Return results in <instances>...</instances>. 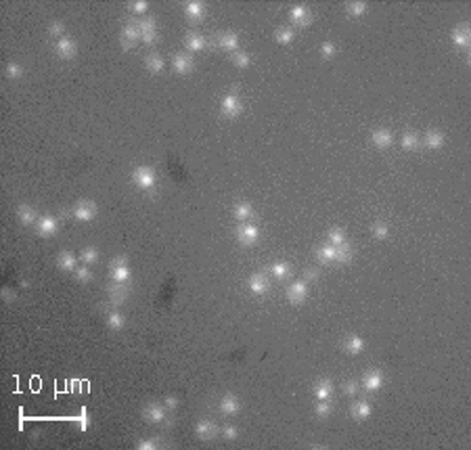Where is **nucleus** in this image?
<instances>
[{
  "label": "nucleus",
  "mask_w": 471,
  "mask_h": 450,
  "mask_svg": "<svg viewBox=\"0 0 471 450\" xmlns=\"http://www.w3.org/2000/svg\"><path fill=\"white\" fill-rule=\"evenodd\" d=\"M289 17H291V21L297 23V25H310V21H312V15H310V11L306 6H291V11H289Z\"/></svg>",
  "instance_id": "nucleus-16"
},
{
  "label": "nucleus",
  "mask_w": 471,
  "mask_h": 450,
  "mask_svg": "<svg viewBox=\"0 0 471 450\" xmlns=\"http://www.w3.org/2000/svg\"><path fill=\"white\" fill-rule=\"evenodd\" d=\"M222 436H224L226 440H237L239 432H237L235 425H224V427H222Z\"/></svg>",
  "instance_id": "nucleus-47"
},
{
  "label": "nucleus",
  "mask_w": 471,
  "mask_h": 450,
  "mask_svg": "<svg viewBox=\"0 0 471 450\" xmlns=\"http://www.w3.org/2000/svg\"><path fill=\"white\" fill-rule=\"evenodd\" d=\"M136 40H140V29H138V21H130L124 25L122 29V46L126 48H132L136 44Z\"/></svg>",
  "instance_id": "nucleus-7"
},
{
  "label": "nucleus",
  "mask_w": 471,
  "mask_h": 450,
  "mask_svg": "<svg viewBox=\"0 0 471 450\" xmlns=\"http://www.w3.org/2000/svg\"><path fill=\"white\" fill-rule=\"evenodd\" d=\"M38 233L42 235V237H53L57 235L59 231V220L57 218H51V216H44V218H40L38 220Z\"/></svg>",
  "instance_id": "nucleus-13"
},
{
  "label": "nucleus",
  "mask_w": 471,
  "mask_h": 450,
  "mask_svg": "<svg viewBox=\"0 0 471 450\" xmlns=\"http://www.w3.org/2000/svg\"><path fill=\"white\" fill-rule=\"evenodd\" d=\"M143 415H145V419L149 423H162L166 419V408H162L159 404H147Z\"/></svg>",
  "instance_id": "nucleus-17"
},
{
  "label": "nucleus",
  "mask_w": 471,
  "mask_h": 450,
  "mask_svg": "<svg viewBox=\"0 0 471 450\" xmlns=\"http://www.w3.org/2000/svg\"><path fill=\"white\" fill-rule=\"evenodd\" d=\"M218 425L214 421H207V419H203V421H199L197 427H195V434L199 440H203V442H209V440H214L218 436Z\"/></svg>",
  "instance_id": "nucleus-10"
},
{
  "label": "nucleus",
  "mask_w": 471,
  "mask_h": 450,
  "mask_svg": "<svg viewBox=\"0 0 471 450\" xmlns=\"http://www.w3.org/2000/svg\"><path fill=\"white\" fill-rule=\"evenodd\" d=\"M373 235H375L377 239H387V237H389V226H387V222H383V220L375 222V224H373Z\"/></svg>",
  "instance_id": "nucleus-40"
},
{
  "label": "nucleus",
  "mask_w": 471,
  "mask_h": 450,
  "mask_svg": "<svg viewBox=\"0 0 471 450\" xmlns=\"http://www.w3.org/2000/svg\"><path fill=\"white\" fill-rule=\"evenodd\" d=\"M344 348H346V352H350V354H360L365 350V342H363V337H358V335H350L346 339Z\"/></svg>",
  "instance_id": "nucleus-29"
},
{
  "label": "nucleus",
  "mask_w": 471,
  "mask_h": 450,
  "mask_svg": "<svg viewBox=\"0 0 471 450\" xmlns=\"http://www.w3.org/2000/svg\"><path fill=\"white\" fill-rule=\"evenodd\" d=\"M316 258H318V262H323V264H329V262H335V245H323L316 252Z\"/></svg>",
  "instance_id": "nucleus-31"
},
{
  "label": "nucleus",
  "mask_w": 471,
  "mask_h": 450,
  "mask_svg": "<svg viewBox=\"0 0 471 450\" xmlns=\"http://www.w3.org/2000/svg\"><path fill=\"white\" fill-rule=\"evenodd\" d=\"M237 239H239V243H243V245H254L258 239H260V228L256 224H241V226H237Z\"/></svg>",
  "instance_id": "nucleus-4"
},
{
  "label": "nucleus",
  "mask_w": 471,
  "mask_h": 450,
  "mask_svg": "<svg viewBox=\"0 0 471 450\" xmlns=\"http://www.w3.org/2000/svg\"><path fill=\"white\" fill-rule=\"evenodd\" d=\"M138 29H140V40L145 44H155L157 42V25L153 17H147L143 21H138Z\"/></svg>",
  "instance_id": "nucleus-3"
},
{
  "label": "nucleus",
  "mask_w": 471,
  "mask_h": 450,
  "mask_svg": "<svg viewBox=\"0 0 471 450\" xmlns=\"http://www.w3.org/2000/svg\"><path fill=\"white\" fill-rule=\"evenodd\" d=\"M130 6H132V13H136V15H140V13H145L147 11V2H132V4H130Z\"/></svg>",
  "instance_id": "nucleus-54"
},
{
  "label": "nucleus",
  "mask_w": 471,
  "mask_h": 450,
  "mask_svg": "<svg viewBox=\"0 0 471 450\" xmlns=\"http://www.w3.org/2000/svg\"><path fill=\"white\" fill-rule=\"evenodd\" d=\"M363 13H367V2H350L348 4V15L350 17H358Z\"/></svg>",
  "instance_id": "nucleus-42"
},
{
  "label": "nucleus",
  "mask_w": 471,
  "mask_h": 450,
  "mask_svg": "<svg viewBox=\"0 0 471 450\" xmlns=\"http://www.w3.org/2000/svg\"><path fill=\"white\" fill-rule=\"evenodd\" d=\"M249 291H252L254 295H264L266 291H268V287H270V283H268V278L264 276V274H254V276H249Z\"/></svg>",
  "instance_id": "nucleus-15"
},
{
  "label": "nucleus",
  "mask_w": 471,
  "mask_h": 450,
  "mask_svg": "<svg viewBox=\"0 0 471 450\" xmlns=\"http://www.w3.org/2000/svg\"><path fill=\"white\" fill-rule=\"evenodd\" d=\"M78 421H80V429H88V427H90V417H88V413H86V408H82V413H80Z\"/></svg>",
  "instance_id": "nucleus-49"
},
{
  "label": "nucleus",
  "mask_w": 471,
  "mask_h": 450,
  "mask_svg": "<svg viewBox=\"0 0 471 450\" xmlns=\"http://www.w3.org/2000/svg\"><path fill=\"white\" fill-rule=\"evenodd\" d=\"M270 272H273V276H277V278H285V276L291 274V268H289L287 264H283V262H277V264L270 266Z\"/></svg>",
  "instance_id": "nucleus-37"
},
{
  "label": "nucleus",
  "mask_w": 471,
  "mask_h": 450,
  "mask_svg": "<svg viewBox=\"0 0 471 450\" xmlns=\"http://www.w3.org/2000/svg\"><path fill=\"white\" fill-rule=\"evenodd\" d=\"M6 76L11 78V80L21 78V76H23V67L17 65V63H8V65H6Z\"/></svg>",
  "instance_id": "nucleus-45"
},
{
  "label": "nucleus",
  "mask_w": 471,
  "mask_h": 450,
  "mask_svg": "<svg viewBox=\"0 0 471 450\" xmlns=\"http://www.w3.org/2000/svg\"><path fill=\"white\" fill-rule=\"evenodd\" d=\"M164 59L159 57V55H147L145 59V67L149 69L151 74H159V72H164Z\"/></svg>",
  "instance_id": "nucleus-30"
},
{
  "label": "nucleus",
  "mask_w": 471,
  "mask_h": 450,
  "mask_svg": "<svg viewBox=\"0 0 471 450\" xmlns=\"http://www.w3.org/2000/svg\"><path fill=\"white\" fill-rule=\"evenodd\" d=\"M316 278H318V270H316V268H308L306 272H304V281H306V283L316 281Z\"/></svg>",
  "instance_id": "nucleus-52"
},
{
  "label": "nucleus",
  "mask_w": 471,
  "mask_h": 450,
  "mask_svg": "<svg viewBox=\"0 0 471 450\" xmlns=\"http://www.w3.org/2000/svg\"><path fill=\"white\" fill-rule=\"evenodd\" d=\"M55 53L61 57V59H74L76 53H78V46L72 38H59L57 42H55Z\"/></svg>",
  "instance_id": "nucleus-8"
},
{
  "label": "nucleus",
  "mask_w": 471,
  "mask_h": 450,
  "mask_svg": "<svg viewBox=\"0 0 471 450\" xmlns=\"http://www.w3.org/2000/svg\"><path fill=\"white\" fill-rule=\"evenodd\" d=\"M172 67L176 69L178 74H191L193 67H195V61H193L191 55L178 53V55H174V59H172Z\"/></svg>",
  "instance_id": "nucleus-12"
},
{
  "label": "nucleus",
  "mask_w": 471,
  "mask_h": 450,
  "mask_svg": "<svg viewBox=\"0 0 471 450\" xmlns=\"http://www.w3.org/2000/svg\"><path fill=\"white\" fill-rule=\"evenodd\" d=\"M63 23H59V21H55V23H51V27H48V34L51 36H61L63 34Z\"/></svg>",
  "instance_id": "nucleus-51"
},
{
  "label": "nucleus",
  "mask_w": 471,
  "mask_h": 450,
  "mask_svg": "<svg viewBox=\"0 0 471 450\" xmlns=\"http://www.w3.org/2000/svg\"><path fill=\"white\" fill-rule=\"evenodd\" d=\"M233 63L237 65V67H249V63H252V57H249L247 53H241V51H237V53H233Z\"/></svg>",
  "instance_id": "nucleus-41"
},
{
  "label": "nucleus",
  "mask_w": 471,
  "mask_h": 450,
  "mask_svg": "<svg viewBox=\"0 0 471 450\" xmlns=\"http://www.w3.org/2000/svg\"><path fill=\"white\" fill-rule=\"evenodd\" d=\"M220 411H222L224 415H237L239 411H241V402H239L233 394H226L222 400H220Z\"/></svg>",
  "instance_id": "nucleus-18"
},
{
  "label": "nucleus",
  "mask_w": 471,
  "mask_h": 450,
  "mask_svg": "<svg viewBox=\"0 0 471 450\" xmlns=\"http://www.w3.org/2000/svg\"><path fill=\"white\" fill-rule=\"evenodd\" d=\"M358 392V383L356 381H346L344 383V394L346 396H354Z\"/></svg>",
  "instance_id": "nucleus-50"
},
{
  "label": "nucleus",
  "mask_w": 471,
  "mask_h": 450,
  "mask_svg": "<svg viewBox=\"0 0 471 450\" xmlns=\"http://www.w3.org/2000/svg\"><path fill=\"white\" fill-rule=\"evenodd\" d=\"M80 260H82L86 266H90V264H94L98 260V252H96V249H93V247H86V249H82V254H80Z\"/></svg>",
  "instance_id": "nucleus-39"
},
{
  "label": "nucleus",
  "mask_w": 471,
  "mask_h": 450,
  "mask_svg": "<svg viewBox=\"0 0 471 450\" xmlns=\"http://www.w3.org/2000/svg\"><path fill=\"white\" fill-rule=\"evenodd\" d=\"M277 42L279 44H291L293 42V29L291 27H281L277 32Z\"/></svg>",
  "instance_id": "nucleus-38"
},
{
  "label": "nucleus",
  "mask_w": 471,
  "mask_h": 450,
  "mask_svg": "<svg viewBox=\"0 0 471 450\" xmlns=\"http://www.w3.org/2000/svg\"><path fill=\"white\" fill-rule=\"evenodd\" d=\"M333 394V383L329 379H320V381L314 385V396L316 400H331Z\"/></svg>",
  "instance_id": "nucleus-22"
},
{
  "label": "nucleus",
  "mask_w": 471,
  "mask_h": 450,
  "mask_svg": "<svg viewBox=\"0 0 471 450\" xmlns=\"http://www.w3.org/2000/svg\"><path fill=\"white\" fill-rule=\"evenodd\" d=\"M371 143H373L375 147H379V149H387L389 145L394 143V136H392V132H387V130H375L373 132V136H371Z\"/></svg>",
  "instance_id": "nucleus-19"
},
{
  "label": "nucleus",
  "mask_w": 471,
  "mask_h": 450,
  "mask_svg": "<svg viewBox=\"0 0 471 450\" xmlns=\"http://www.w3.org/2000/svg\"><path fill=\"white\" fill-rule=\"evenodd\" d=\"M159 444H157V440L155 438H147V440H140V442L136 444V448L138 450H153V448H157Z\"/></svg>",
  "instance_id": "nucleus-46"
},
{
  "label": "nucleus",
  "mask_w": 471,
  "mask_h": 450,
  "mask_svg": "<svg viewBox=\"0 0 471 450\" xmlns=\"http://www.w3.org/2000/svg\"><path fill=\"white\" fill-rule=\"evenodd\" d=\"M320 53H323V57H325V59H329V57H333V55L337 53V48H335V44H333V42H325V44H323V48H320Z\"/></svg>",
  "instance_id": "nucleus-48"
},
{
  "label": "nucleus",
  "mask_w": 471,
  "mask_h": 450,
  "mask_svg": "<svg viewBox=\"0 0 471 450\" xmlns=\"http://www.w3.org/2000/svg\"><path fill=\"white\" fill-rule=\"evenodd\" d=\"M423 145L429 147V149H440L444 145V134L442 132H436V130H429L423 138Z\"/></svg>",
  "instance_id": "nucleus-28"
},
{
  "label": "nucleus",
  "mask_w": 471,
  "mask_h": 450,
  "mask_svg": "<svg viewBox=\"0 0 471 450\" xmlns=\"http://www.w3.org/2000/svg\"><path fill=\"white\" fill-rule=\"evenodd\" d=\"M402 147L404 149H419L421 147V138H419V134L417 132H406L404 136H402Z\"/></svg>",
  "instance_id": "nucleus-35"
},
{
  "label": "nucleus",
  "mask_w": 471,
  "mask_h": 450,
  "mask_svg": "<svg viewBox=\"0 0 471 450\" xmlns=\"http://www.w3.org/2000/svg\"><path fill=\"white\" fill-rule=\"evenodd\" d=\"M17 218L21 220V224L32 226V224H36L38 214H36L34 207H29V205H19V207H17Z\"/></svg>",
  "instance_id": "nucleus-21"
},
{
  "label": "nucleus",
  "mask_w": 471,
  "mask_h": 450,
  "mask_svg": "<svg viewBox=\"0 0 471 450\" xmlns=\"http://www.w3.org/2000/svg\"><path fill=\"white\" fill-rule=\"evenodd\" d=\"M76 278L80 283H88L90 278H93V272H90V268L84 264V266H80V268H76Z\"/></svg>",
  "instance_id": "nucleus-44"
},
{
  "label": "nucleus",
  "mask_w": 471,
  "mask_h": 450,
  "mask_svg": "<svg viewBox=\"0 0 471 450\" xmlns=\"http://www.w3.org/2000/svg\"><path fill=\"white\" fill-rule=\"evenodd\" d=\"M352 258H354V249H352V245H350L348 241L335 247V262H339V264H348Z\"/></svg>",
  "instance_id": "nucleus-23"
},
{
  "label": "nucleus",
  "mask_w": 471,
  "mask_h": 450,
  "mask_svg": "<svg viewBox=\"0 0 471 450\" xmlns=\"http://www.w3.org/2000/svg\"><path fill=\"white\" fill-rule=\"evenodd\" d=\"M222 115L224 117H237V115H241L243 111V103H241V98H239L237 94H226L222 98Z\"/></svg>",
  "instance_id": "nucleus-5"
},
{
  "label": "nucleus",
  "mask_w": 471,
  "mask_h": 450,
  "mask_svg": "<svg viewBox=\"0 0 471 450\" xmlns=\"http://www.w3.org/2000/svg\"><path fill=\"white\" fill-rule=\"evenodd\" d=\"M218 44L222 46V48H226V51L237 53V51H239V36L233 34V32H226V34H222V36L218 38Z\"/></svg>",
  "instance_id": "nucleus-25"
},
{
  "label": "nucleus",
  "mask_w": 471,
  "mask_h": 450,
  "mask_svg": "<svg viewBox=\"0 0 471 450\" xmlns=\"http://www.w3.org/2000/svg\"><path fill=\"white\" fill-rule=\"evenodd\" d=\"M111 276L117 283H128L130 281V270L126 266V258H115L111 262Z\"/></svg>",
  "instance_id": "nucleus-11"
},
{
  "label": "nucleus",
  "mask_w": 471,
  "mask_h": 450,
  "mask_svg": "<svg viewBox=\"0 0 471 450\" xmlns=\"http://www.w3.org/2000/svg\"><path fill=\"white\" fill-rule=\"evenodd\" d=\"M308 297V283L306 281H295L287 289V299L291 304H304Z\"/></svg>",
  "instance_id": "nucleus-6"
},
{
  "label": "nucleus",
  "mask_w": 471,
  "mask_h": 450,
  "mask_svg": "<svg viewBox=\"0 0 471 450\" xmlns=\"http://www.w3.org/2000/svg\"><path fill=\"white\" fill-rule=\"evenodd\" d=\"M205 44H207L205 38L199 34H187V38H185V46L188 51H203Z\"/></svg>",
  "instance_id": "nucleus-27"
},
{
  "label": "nucleus",
  "mask_w": 471,
  "mask_h": 450,
  "mask_svg": "<svg viewBox=\"0 0 471 450\" xmlns=\"http://www.w3.org/2000/svg\"><path fill=\"white\" fill-rule=\"evenodd\" d=\"M126 297H128V283L113 281L109 285V302H111L113 308H119V304H124Z\"/></svg>",
  "instance_id": "nucleus-9"
},
{
  "label": "nucleus",
  "mask_w": 471,
  "mask_h": 450,
  "mask_svg": "<svg viewBox=\"0 0 471 450\" xmlns=\"http://www.w3.org/2000/svg\"><path fill=\"white\" fill-rule=\"evenodd\" d=\"M331 415V404H329V400H318V404H316V417L320 419H325Z\"/></svg>",
  "instance_id": "nucleus-43"
},
{
  "label": "nucleus",
  "mask_w": 471,
  "mask_h": 450,
  "mask_svg": "<svg viewBox=\"0 0 471 450\" xmlns=\"http://www.w3.org/2000/svg\"><path fill=\"white\" fill-rule=\"evenodd\" d=\"M185 15L193 21H199V19L205 17V6L201 2H187L185 4Z\"/></svg>",
  "instance_id": "nucleus-24"
},
{
  "label": "nucleus",
  "mask_w": 471,
  "mask_h": 450,
  "mask_svg": "<svg viewBox=\"0 0 471 450\" xmlns=\"http://www.w3.org/2000/svg\"><path fill=\"white\" fill-rule=\"evenodd\" d=\"M329 243L335 245V247H337V245H342V243H346V233H344L339 226L331 228V231H329Z\"/></svg>",
  "instance_id": "nucleus-36"
},
{
  "label": "nucleus",
  "mask_w": 471,
  "mask_h": 450,
  "mask_svg": "<svg viewBox=\"0 0 471 450\" xmlns=\"http://www.w3.org/2000/svg\"><path fill=\"white\" fill-rule=\"evenodd\" d=\"M132 180L140 186V188H153L155 186V170L149 166H140L134 170Z\"/></svg>",
  "instance_id": "nucleus-2"
},
{
  "label": "nucleus",
  "mask_w": 471,
  "mask_h": 450,
  "mask_svg": "<svg viewBox=\"0 0 471 450\" xmlns=\"http://www.w3.org/2000/svg\"><path fill=\"white\" fill-rule=\"evenodd\" d=\"M383 383V375L381 371H377V368H373V371H367L365 373V379H363V385L367 392H375V389H379Z\"/></svg>",
  "instance_id": "nucleus-14"
},
{
  "label": "nucleus",
  "mask_w": 471,
  "mask_h": 450,
  "mask_svg": "<svg viewBox=\"0 0 471 450\" xmlns=\"http://www.w3.org/2000/svg\"><path fill=\"white\" fill-rule=\"evenodd\" d=\"M107 325L111 327L113 331H119V329L124 327V316H122V312H117V308L107 314Z\"/></svg>",
  "instance_id": "nucleus-34"
},
{
  "label": "nucleus",
  "mask_w": 471,
  "mask_h": 450,
  "mask_svg": "<svg viewBox=\"0 0 471 450\" xmlns=\"http://www.w3.org/2000/svg\"><path fill=\"white\" fill-rule=\"evenodd\" d=\"M252 216H254V207H252V203L241 201V203H237V205H235V218H237V220H247V218H252Z\"/></svg>",
  "instance_id": "nucleus-32"
},
{
  "label": "nucleus",
  "mask_w": 471,
  "mask_h": 450,
  "mask_svg": "<svg viewBox=\"0 0 471 450\" xmlns=\"http://www.w3.org/2000/svg\"><path fill=\"white\" fill-rule=\"evenodd\" d=\"M72 216L80 220V222H88V220H93L96 216V203L90 201V199H82V201H78L72 207Z\"/></svg>",
  "instance_id": "nucleus-1"
},
{
  "label": "nucleus",
  "mask_w": 471,
  "mask_h": 450,
  "mask_svg": "<svg viewBox=\"0 0 471 450\" xmlns=\"http://www.w3.org/2000/svg\"><path fill=\"white\" fill-rule=\"evenodd\" d=\"M164 406H166V411H174V408L178 406V400H176L174 396H168V398L164 400Z\"/></svg>",
  "instance_id": "nucleus-53"
},
{
  "label": "nucleus",
  "mask_w": 471,
  "mask_h": 450,
  "mask_svg": "<svg viewBox=\"0 0 471 450\" xmlns=\"http://www.w3.org/2000/svg\"><path fill=\"white\" fill-rule=\"evenodd\" d=\"M453 42L461 48H467L469 42H471V32H469V27L467 25H459L455 27V32H453Z\"/></svg>",
  "instance_id": "nucleus-20"
},
{
  "label": "nucleus",
  "mask_w": 471,
  "mask_h": 450,
  "mask_svg": "<svg viewBox=\"0 0 471 450\" xmlns=\"http://www.w3.org/2000/svg\"><path fill=\"white\" fill-rule=\"evenodd\" d=\"M2 295H4L6 299H13V291H11V289H4V291H2Z\"/></svg>",
  "instance_id": "nucleus-55"
},
{
  "label": "nucleus",
  "mask_w": 471,
  "mask_h": 450,
  "mask_svg": "<svg viewBox=\"0 0 471 450\" xmlns=\"http://www.w3.org/2000/svg\"><path fill=\"white\" fill-rule=\"evenodd\" d=\"M57 264H59V268H61V270H74L76 268V258H74V254H69V252H61V254H59V258H57Z\"/></svg>",
  "instance_id": "nucleus-33"
},
{
  "label": "nucleus",
  "mask_w": 471,
  "mask_h": 450,
  "mask_svg": "<svg viewBox=\"0 0 471 450\" xmlns=\"http://www.w3.org/2000/svg\"><path fill=\"white\" fill-rule=\"evenodd\" d=\"M352 417L354 419H358V421H363V419H367V417H371V404L367 402V400H358V402H354L352 404Z\"/></svg>",
  "instance_id": "nucleus-26"
}]
</instances>
